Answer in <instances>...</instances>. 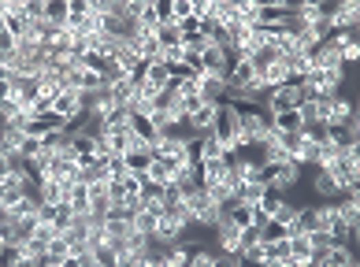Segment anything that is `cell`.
<instances>
[{
  "mask_svg": "<svg viewBox=\"0 0 360 267\" xmlns=\"http://www.w3.org/2000/svg\"><path fill=\"white\" fill-rule=\"evenodd\" d=\"M212 137H216L219 145L230 152L234 149V141H238V112H234V104H216V123H212Z\"/></svg>",
  "mask_w": 360,
  "mask_h": 267,
  "instance_id": "obj_1",
  "label": "cell"
},
{
  "mask_svg": "<svg viewBox=\"0 0 360 267\" xmlns=\"http://www.w3.org/2000/svg\"><path fill=\"white\" fill-rule=\"evenodd\" d=\"M186 205H190V216H193V227H216L219 223V211H223V205H216V200L208 197L205 189H193L190 197H186Z\"/></svg>",
  "mask_w": 360,
  "mask_h": 267,
  "instance_id": "obj_2",
  "label": "cell"
},
{
  "mask_svg": "<svg viewBox=\"0 0 360 267\" xmlns=\"http://www.w3.org/2000/svg\"><path fill=\"white\" fill-rule=\"evenodd\" d=\"M301 100H304V93H301V82H286V86H279V89H271V93H267V100H264V112H271V115L290 112V108H297Z\"/></svg>",
  "mask_w": 360,
  "mask_h": 267,
  "instance_id": "obj_3",
  "label": "cell"
},
{
  "mask_svg": "<svg viewBox=\"0 0 360 267\" xmlns=\"http://www.w3.org/2000/svg\"><path fill=\"white\" fill-rule=\"evenodd\" d=\"M52 112H56L63 123H78L82 115H86V93H75V89H63V93L52 100Z\"/></svg>",
  "mask_w": 360,
  "mask_h": 267,
  "instance_id": "obj_4",
  "label": "cell"
},
{
  "mask_svg": "<svg viewBox=\"0 0 360 267\" xmlns=\"http://www.w3.org/2000/svg\"><path fill=\"white\" fill-rule=\"evenodd\" d=\"M60 130H67V123H63L56 112L30 115V119H26V126H23V134H26V137H38V141H45L49 134H60Z\"/></svg>",
  "mask_w": 360,
  "mask_h": 267,
  "instance_id": "obj_5",
  "label": "cell"
},
{
  "mask_svg": "<svg viewBox=\"0 0 360 267\" xmlns=\"http://www.w3.org/2000/svg\"><path fill=\"white\" fill-rule=\"evenodd\" d=\"M216 253H227V256H242V230L234 223H227V219H219L216 227Z\"/></svg>",
  "mask_w": 360,
  "mask_h": 267,
  "instance_id": "obj_6",
  "label": "cell"
},
{
  "mask_svg": "<svg viewBox=\"0 0 360 267\" xmlns=\"http://www.w3.org/2000/svg\"><path fill=\"white\" fill-rule=\"evenodd\" d=\"M312 264L316 267H349V264H357V256H353L349 245H330V248H323V253L312 256Z\"/></svg>",
  "mask_w": 360,
  "mask_h": 267,
  "instance_id": "obj_7",
  "label": "cell"
},
{
  "mask_svg": "<svg viewBox=\"0 0 360 267\" xmlns=\"http://www.w3.org/2000/svg\"><path fill=\"white\" fill-rule=\"evenodd\" d=\"M227 160L219 156V160H208V163H197V186L201 189H212V186H219V182L227 178Z\"/></svg>",
  "mask_w": 360,
  "mask_h": 267,
  "instance_id": "obj_8",
  "label": "cell"
},
{
  "mask_svg": "<svg viewBox=\"0 0 360 267\" xmlns=\"http://www.w3.org/2000/svg\"><path fill=\"white\" fill-rule=\"evenodd\" d=\"M201 97H205V104H223L227 100V78L223 75H201Z\"/></svg>",
  "mask_w": 360,
  "mask_h": 267,
  "instance_id": "obj_9",
  "label": "cell"
},
{
  "mask_svg": "<svg viewBox=\"0 0 360 267\" xmlns=\"http://www.w3.org/2000/svg\"><path fill=\"white\" fill-rule=\"evenodd\" d=\"M12 89H15V100L30 112L34 108V100L41 97V86H38V78H30V75H23V78H12Z\"/></svg>",
  "mask_w": 360,
  "mask_h": 267,
  "instance_id": "obj_10",
  "label": "cell"
},
{
  "mask_svg": "<svg viewBox=\"0 0 360 267\" xmlns=\"http://www.w3.org/2000/svg\"><path fill=\"white\" fill-rule=\"evenodd\" d=\"M335 216L349 230H360V197H341V200H335Z\"/></svg>",
  "mask_w": 360,
  "mask_h": 267,
  "instance_id": "obj_11",
  "label": "cell"
},
{
  "mask_svg": "<svg viewBox=\"0 0 360 267\" xmlns=\"http://www.w3.org/2000/svg\"><path fill=\"white\" fill-rule=\"evenodd\" d=\"M71 19V0H45V23H52V26H67Z\"/></svg>",
  "mask_w": 360,
  "mask_h": 267,
  "instance_id": "obj_12",
  "label": "cell"
},
{
  "mask_svg": "<svg viewBox=\"0 0 360 267\" xmlns=\"http://www.w3.org/2000/svg\"><path fill=\"white\" fill-rule=\"evenodd\" d=\"M212 123H216V104H205L201 112H193V115H190V130L197 134V137L212 134Z\"/></svg>",
  "mask_w": 360,
  "mask_h": 267,
  "instance_id": "obj_13",
  "label": "cell"
},
{
  "mask_svg": "<svg viewBox=\"0 0 360 267\" xmlns=\"http://www.w3.org/2000/svg\"><path fill=\"white\" fill-rule=\"evenodd\" d=\"M156 41H160V52H175V49H182V34H179V26H175V23L156 26Z\"/></svg>",
  "mask_w": 360,
  "mask_h": 267,
  "instance_id": "obj_14",
  "label": "cell"
},
{
  "mask_svg": "<svg viewBox=\"0 0 360 267\" xmlns=\"http://www.w3.org/2000/svg\"><path fill=\"white\" fill-rule=\"evenodd\" d=\"M312 193H316L319 200H335L338 189H335V178H330V171L316 167V178H312Z\"/></svg>",
  "mask_w": 360,
  "mask_h": 267,
  "instance_id": "obj_15",
  "label": "cell"
},
{
  "mask_svg": "<svg viewBox=\"0 0 360 267\" xmlns=\"http://www.w3.org/2000/svg\"><path fill=\"white\" fill-rule=\"evenodd\" d=\"M264 193H267V186H260V182H242V186L234 189V200L238 205H260Z\"/></svg>",
  "mask_w": 360,
  "mask_h": 267,
  "instance_id": "obj_16",
  "label": "cell"
},
{
  "mask_svg": "<svg viewBox=\"0 0 360 267\" xmlns=\"http://www.w3.org/2000/svg\"><path fill=\"white\" fill-rule=\"evenodd\" d=\"M71 256V242L63 234H56L49 245H45V264H63Z\"/></svg>",
  "mask_w": 360,
  "mask_h": 267,
  "instance_id": "obj_17",
  "label": "cell"
},
{
  "mask_svg": "<svg viewBox=\"0 0 360 267\" xmlns=\"http://www.w3.org/2000/svg\"><path fill=\"white\" fill-rule=\"evenodd\" d=\"M312 256H316V248H312L308 234H290V260L304 264V260H312Z\"/></svg>",
  "mask_w": 360,
  "mask_h": 267,
  "instance_id": "obj_18",
  "label": "cell"
},
{
  "mask_svg": "<svg viewBox=\"0 0 360 267\" xmlns=\"http://www.w3.org/2000/svg\"><path fill=\"white\" fill-rule=\"evenodd\" d=\"M123 160H126V171H131V174H145V171H149V163H153V152H149V145H145V149L126 152Z\"/></svg>",
  "mask_w": 360,
  "mask_h": 267,
  "instance_id": "obj_19",
  "label": "cell"
},
{
  "mask_svg": "<svg viewBox=\"0 0 360 267\" xmlns=\"http://www.w3.org/2000/svg\"><path fill=\"white\" fill-rule=\"evenodd\" d=\"M145 174H149L156 186H168L175 167H171V160H164V156H153V163H149V171H145Z\"/></svg>",
  "mask_w": 360,
  "mask_h": 267,
  "instance_id": "obj_20",
  "label": "cell"
},
{
  "mask_svg": "<svg viewBox=\"0 0 360 267\" xmlns=\"http://www.w3.org/2000/svg\"><path fill=\"white\" fill-rule=\"evenodd\" d=\"M67 205H71L75 216H86V211H89V186H86V182H75V186H71Z\"/></svg>",
  "mask_w": 360,
  "mask_h": 267,
  "instance_id": "obj_21",
  "label": "cell"
},
{
  "mask_svg": "<svg viewBox=\"0 0 360 267\" xmlns=\"http://www.w3.org/2000/svg\"><path fill=\"white\" fill-rule=\"evenodd\" d=\"M271 115V112H267ZM275 119V130H286V134H297L304 130V123H301V115H297V108H290V112H279V115H271Z\"/></svg>",
  "mask_w": 360,
  "mask_h": 267,
  "instance_id": "obj_22",
  "label": "cell"
},
{
  "mask_svg": "<svg viewBox=\"0 0 360 267\" xmlns=\"http://www.w3.org/2000/svg\"><path fill=\"white\" fill-rule=\"evenodd\" d=\"M279 60H282V56H279V52H275V49H271V45H264V49H256V52H253V60H249V63H253V71H256V78H260V75H264V71H267V67H271V63H279Z\"/></svg>",
  "mask_w": 360,
  "mask_h": 267,
  "instance_id": "obj_23",
  "label": "cell"
},
{
  "mask_svg": "<svg viewBox=\"0 0 360 267\" xmlns=\"http://www.w3.org/2000/svg\"><path fill=\"white\" fill-rule=\"evenodd\" d=\"M264 260H271V264L290 260V237H282V242H264Z\"/></svg>",
  "mask_w": 360,
  "mask_h": 267,
  "instance_id": "obj_24",
  "label": "cell"
},
{
  "mask_svg": "<svg viewBox=\"0 0 360 267\" xmlns=\"http://www.w3.org/2000/svg\"><path fill=\"white\" fill-rule=\"evenodd\" d=\"M131 130H134L137 137H142L145 145H153L156 137H160V134H156V126L149 123V115H131Z\"/></svg>",
  "mask_w": 360,
  "mask_h": 267,
  "instance_id": "obj_25",
  "label": "cell"
},
{
  "mask_svg": "<svg viewBox=\"0 0 360 267\" xmlns=\"http://www.w3.org/2000/svg\"><path fill=\"white\" fill-rule=\"evenodd\" d=\"M297 211H301V205H293V200H279V205H275V211H271V219L275 223H282V227H290L293 219H297Z\"/></svg>",
  "mask_w": 360,
  "mask_h": 267,
  "instance_id": "obj_26",
  "label": "cell"
},
{
  "mask_svg": "<svg viewBox=\"0 0 360 267\" xmlns=\"http://www.w3.org/2000/svg\"><path fill=\"white\" fill-rule=\"evenodd\" d=\"M282 237H290V227L275 223V219H267L260 227V242H282Z\"/></svg>",
  "mask_w": 360,
  "mask_h": 267,
  "instance_id": "obj_27",
  "label": "cell"
},
{
  "mask_svg": "<svg viewBox=\"0 0 360 267\" xmlns=\"http://www.w3.org/2000/svg\"><path fill=\"white\" fill-rule=\"evenodd\" d=\"M301 134H304V141H312V145H327L330 141V130L323 123H308Z\"/></svg>",
  "mask_w": 360,
  "mask_h": 267,
  "instance_id": "obj_28",
  "label": "cell"
},
{
  "mask_svg": "<svg viewBox=\"0 0 360 267\" xmlns=\"http://www.w3.org/2000/svg\"><path fill=\"white\" fill-rule=\"evenodd\" d=\"M19 12H23L30 23H41V19H45V0H19Z\"/></svg>",
  "mask_w": 360,
  "mask_h": 267,
  "instance_id": "obj_29",
  "label": "cell"
},
{
  "mask_svg": "<svg viewBox=\"0 0 360 267\" xmlns=\"http://www.w3.org/2000/svg\"><path fill=\"white\" fill-rule=\"evenodd\" d=\"M71 223H75V211H71V205H56V219H52V230L56 234H63Z\"/></svg>",
  "mask_w": 360,
  "mask_h": 267,
  "instance_id": "obj_30",
  "label": "cell"
},
{
  "mask_svg": "<svg viewBox=\"0 0 360 267\" xmlns=\"http://www.w3.org/2000/svg\"><path fill=\"white\" fill-rule=\"evenodd\" d=\"M201 108H205V97L201 93H193V97H179V115H193V112H201Z\"/></svg>",
  "mask_w": 360,
  "mask_h": 267,
  "instance_id": "obj_31",
  "label": "cell"
},
{
  "mask_svg": "<svg viewBox=\"0 0 360 267\" xmlns=\"http://www.w3.org/2000/svg\"><path fill=\"white\" fill-rule=\"evenodd\" d=\"M19 260H23L19 245H4V248H0V267H19Z\"/></svg>",
  "mask_w": 360,
  "mask_h": 267,
  "instance_id": "obj_32",
  "label": "cell"
},
{
  "mask_svg": "<svg viewBox=\"0 0 360 267\" xmlns=\"http://www.w3.org/2000/svg\"><path fill=\"white\" fill-rule=\"evenodd\" d=\"M104 167H108V178H123V174H131L123 156H104Z\"/></svg>",
  "mask_w": 360,
  "mask_h": 267,
  "instance_id": "obj_33",
  "label": "cell"
},
{
  "mask_svg": "<svg viewBox=\"0 0 360 267\" xmlns=\"http://www.w3.org/2000/svg\"><path fill=\"white\" fill-rule=\"evenodd\" d=\"M171 12H175V23L190 19V15H193V0H171Z\"/></svg>",
  "mask_w": 360,
  "mask_h": 267,
  "instance_id": "obj_34",
  "label": "cell"
},
{
  "mask_svg": "<svg viewBox=\"0 0 360 267\" xmlns=\"http://www.w3.org/2000/svg\"><path fill=\"white\" fill-rule=\"evenodd\" d=\"M253 245H260V227H245L242 230V253H245V248H253Z\"/></svg>",
  "mask_w": 360,
  "mask_h": 267,
  "instance_id": "obj_35",
  "label": "cell"
},
{
  "mask_svg": "<svg viewBox=\"0 0 360 267\" xmlns=\"http://www.w3.org/2000/svg\"><path fill=\"white\" fill-rule=\"evenodd\" d=\"M308 242H312V248H316V253H323V248H330L327 230H312V234H308Z\"/></svg>",
  "mask_w": 360,
  "mask_h": 267,
  "instance_id": "obj_36",
  "label": "cell"
},
{
  "mask_svg": "<svg viewBox=\"0 0 360 267\" xmlns=\"http://www.w3.org/2000/svg\"><path fill=\"white\" fill-rule=\"evenodd\" d=\"M12 171H15V156L0 152V182H8V178H12Z\"/></svg>",
  "mask_w": 360,
  "mask_h": 267,
  "instance_id": "obj_37",
  "label": "cell"
},
{
  "mask_svg": "<svg viewBox=\"0 0 360 267\" xmlns=\"http://www.w3.org/2000/svg\"><path fill=\"white\" fill-rule=\"evenodd\" d=\"M15 97V89H12V78H0V104L4 100H12Z\"/></svg>",
  "mask_w": 360,
  "mask_h": 267,
  "instance_id": "obj_38",
  "label": "cell"
}]
</instances>
